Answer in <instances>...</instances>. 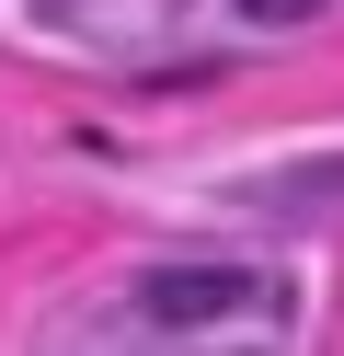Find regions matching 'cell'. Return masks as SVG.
Wrapping results in <instances>:
<instances>
[{
    "label": "cell",
    "mask_w": 344,
    "mask_h": 356,
    "mask_svg": "<svg viewBox=\"0 0 344 356\" xmlns=\"http://www.w3.org/2000/svg\"><path fill=\"white\" fill-rule=\"evenodd\" d=\"M252 299H275L252 264H161V276H138V310H149L161 333H206V322H229V310H252Z\"/></svg>",
    "instance_id": "1"
},
{
    "label": "cell",
    "mask_w": 344,
    "mask_h": 356,
    "mask_svg": "<svg viewBox=\"0 0 344 356\" xmlns=\"http://www.w3.org/2000/svg\"><path fill=\"white\" fill-rule=\"evenodd\" d=\"M241 12H252V24H310L321 0H241Z\"/></svg>",
    "instance_id": "2"
}]
</instances>
